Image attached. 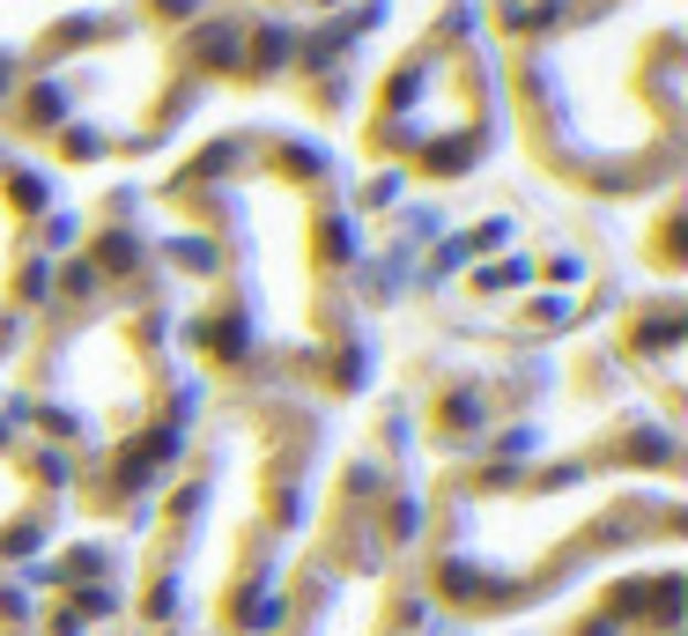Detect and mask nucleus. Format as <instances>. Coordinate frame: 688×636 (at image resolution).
I'll return each mask as SVG.
<instances>
[{"mask_svg":"<svg viewBox=\"0 0 688 636\" xmlns=\"http://www.w3.org/2000/svg\"><path fill=\"white\" fill-rule=\"evenodd\" d=\"M489 134V67L467 38H437V45L407 52V67L385 74V97H378V126L370 141L422 163V171H459Z\"/></svg>","mask_w":688,"mask_h":636,"instance_id":"obj_5","label":"nucleus"},{"mask_svg":"<svg viewBox=\"0 0 688 636\" xmlns=\"http://www.w3.org/2000/svg\"><path fill=\"white\" fill-rule=\"evenodd\" d=\"M422 489L393 437L348 452L326 474L296 540L267 636H430L422 600Z\"/></svg>","mask_w":688,"mask_h":636,"instance_id":"obj_4","label":"nucleus"},{"mask_svg":"<svg viewBox=\"0 0 688 636\" xmlns=\"http://www.w3.org/2000/svg\"><path fill=\"white\" fill-rule=\"evenodd\" d=\"M326 430L289 392H245L141 511L126 622L141 636H267L296 540L319 504Z\"/></svg>","mask_w":688,"mask_h":636,"instance_id":"obj_1","label":"nucleus"},{"mask_svg":"<svg viewBox=\"0 0 688 636\" xmlns=\"http://www.w3.org/2000/svg\"><path fill=\"white\" fill-rule=\"evenodd\" d=\"M526 141L563 186L637 193L681 148V30L674 0H592L511 67Z\"/></svg>","mask_w":688,"mask_h":636,"instance_id":"obj_3","label":"nucleus"},{"mask_svg":"<svg viewBox=\"0 0 688 636\" xmlns=\"http://www.w3.org/2000/svg\"><path fill=\"white\" fill-rule=\"evenodd\" d=\"M681 540V474H615V466H437L422 489V600L452 629H496L555 607L652 548Z\"/></svg>","mask_w":688,"mask_h":636,"instance_id":"obj_2","label":"nucleus"},{"mask_svg":"<svg viewBox=\"0 0 688 636\" xmlns=\"http://www.w3.org/2000/svg\"><path fill=\"white\" fill-rule=\"evenodd\" d=\"M0 636H38V592H30V570L0 577Z\"/></svg>","mask_w":688,"mask_h":636,"instance_id":"obj_7","label":"nucleus"},{"mask_svg":"<svg viewBox=\"0 0 688 636\" xmlns=\"http://www.w3.org/2000/svg\"><path fill=\"white\" fill-rule=\"evenodd\" d=\"M60 518H67V474H60V459L30 430L0 422V577H15V570H30L45 555Z\"/></svg>","mask_w":688,"mask_h":636,"instance_id":"obj_6","label":"nucleus"}]
</instances>
